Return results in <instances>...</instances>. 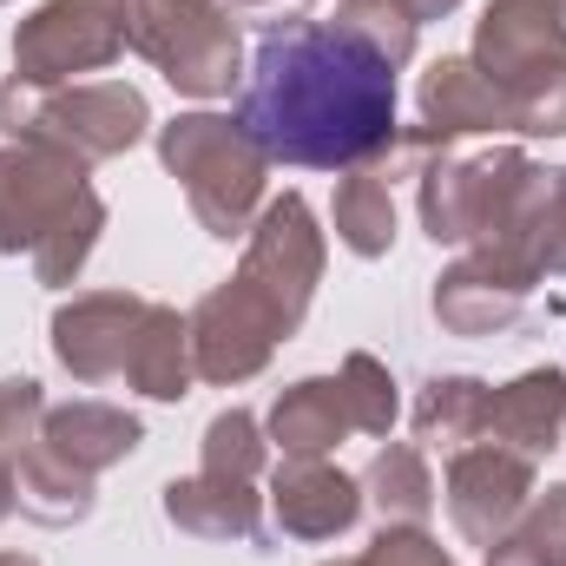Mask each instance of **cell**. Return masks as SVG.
<instances>
[{
    "instance_id": "cell-1",
    "label": "cell",
    "mask_w": 566,
    "mask_h": 566,
    "mask_svg": "<svg viewBox=\"0 0 566 566\" xmlns=\"http://www.w3.org/2000/svg\"><path fill=\"white\" fill-rule=\"evenodd\" d=\"M238 126L264 145L271 165L303 171H356L396 151V66L336 20H271Z\"/></svg>"
},
{
    "instance_id": "cell-2",
    "label": "cell",
    "mask_w": 566,
    "mask_h": 566,
    "mask_svg": "<svg viewBox=\"0 0 566 566\" xmlns=\"http://www.w3.org/2000/svg\"><path fill=\"white\" fill-rule=\"evenodd\" d=\"M106 231V198L86 165L46 145H0V251L27 258L40 283H73Z\"/></svg>"
},
{
    "instance_id": "cell-3",
    "label": "cell",
    "mask_w": 566,
    "mask_h": 566,
    "mask_svg": "<svg viewBox=\"0 0 566 566\" xmlns=\"http://www.w3.org/2000/svg\"><path fill=\"white\" fill-rule=\"evenodd\" d=\"M0 133L13 145H46L80 165H106L151 133V106L126 80H80V86L0 80Z\"/></svg>"
},
{
    "instance_id": "cell-4",
    "label": "cell",
    "mask_w": 566,
    "mask_h": 566,
    "mask_svg": "<svg viewBox=\"0 0 566 566\" xmlns=\"http://www.w3.org/2000/svg\"><path fill=\"white\" fill-rule=\"evenodd\" d=\"M158 158L185 185L191 218L218 244L251 238L258 205H264L271 158H264V145L251 139L238 119H224V113H178L171 126H158Z\"/></svg>"
},
{
    "instance_id": "cell-5",
    "label": "cell",
    "mask_w": 566,
    "mask_h": 566,
    "mask_svg": "<svg viewBox=\"0 0 566 566\" xmlns=\"http://www.w3.org/2000/svg\"><path fill=\"white\" fill-rule=\"evenodd\" d=\"M416 99L434 139H494V133L560 139L566 133V66H554L534 86H494L468 53H441L422 73Z\"/></svg>"
},
{
    "instance_id": "cell-6",
    "label": "cell",
    "mask_w": 566,
    "mask_h": 566,
    "mask_svg": "<svg viewBox=\"0 0 566 566\" xmlns=\"http://www.w3.org/2000/svg\"><path fill=\"white\" fill-rule=\"evenodd\" d=\"M126 46L185 99H224L244 80V40L218 0H126Z\"/></svg>"
},
{
    "instance_id": "cell-7",
    "label": "cell",
    "mask_w": 566,
    "mask_h": 566,
    "mask_svg": "<svg viewBox=\"0 0 566 566\" xmlns=\"http://www.w3.org/2000/svg\"><path fill=\"white\" fill-rule=\"evenodd\" d=\"M534 178V158L514 145L494 151H441L434 165H422V231L434 244H494L514 224V205Z\"/></svg>"
},
{
    "instance_id": "cell-8",
    "label": "cell",
    "mask_w": 566,
    "mask_h": 566,
    "mask_svg": "<svg viewBox=\"0 0 566 566\" xmlns=\"http://www.w3.org/2000/svg\"><path fill=\"white\" fill-rule=\"evenodd\" d=\"M126 53V0H46L13 27V80L73 86Z\"/></svg>"
},
{
    "instance_id": "cell-9",
    "label": "cell",
    "mask_w": 566,
    "mask_h": 566,
    "mask_svg": "<svg viewBox=\"0 0 566 566\" xmlns=\"http://www.w3.org/2000/svg\"><path fill=\"white\" fill-rule=\"evenodd\" d=\"M185 323H191V369H198V382H218V389L264 376L277 343L290 336V323L271 310V296L251 290L244 277L205 290Z\"/></svg>"
},
{
    "instance_id": "cell-10",
    "label": "cell",
    "mask_w": 566,
    "mask_h": 566,
    "mask_svg": "<svg viewBox=\"0 0 566 566\" xmlns=\"http://www.w3.org/2000/svg\"><path fill=\"white\" fill-rule=\"evenodd\" d=\"M238 277L271 296V310L290 323V336L303 329L310 296L323 283V231H316V211H310L303 191H283V198H271L258 211V224L244 238V271Z\"/></svg>"
},
{
    "instance_id": "cell-11",
    "label": "cell",
    "mask_w": 566,
    "mask_h": 566,
    "mask_svg": "<svg viewBox=\"0 0 566 566\" xmlns=\"http://www.w3.org/2000/svg\"><path fill=\"white\" fill-rule=\"evenodd\" d=\"M145 323H151V296L86 290V296H73V303L53 310V356L86 389L126 382L133 376V356H139V343H145Z\"/></svg>"
},
{
    "instance_id": "cell-12",
    "label": "cell",
    "mask_w": 566,
    "mask_h": 566,
    "mask_svg": "<svg viewBox=\"0 0 566 566\" xmlns=\"http://www.w3.org/2000/svg\"><path fill=\"white\" fill-rule=\"evenodd\" d=\"M441 494H448L454 534L488 554V547L507 541V527L527 514V501L541 494V474H534L527 454H514V448H501V441H474V448L448 454Z\"/></svg>"
},
{
    "instance_id": "cell-13",
    "label": "cell",
    "mask_w": 566,
    "mask_h": 566,
    "mask_svg": "<svg viewBox=\"0 0 566 566\" xmlns=\"http://www.w3.org/2000/svg\"><path fill=\"white\" fill-rule=\"evenodd\" d=\"M494 86H534L566 66V0H488L468 53Z\"/></svg>"
},
{
    "instance_id": "cell-14",
    "label": "cell",
    "mask_w": 566,
    "mask_h": 566,
    "mask_svg": "<svg viewBox=\"0 0 566 566\" xmlns=\"http://www.w3.org/2000/svg\"><path fill=\"white\" fill-rule=\"evenodd\" d=\"M541 271L507 258V251H468L434 277V323L448 336H501L521 323Z\"/></svg>"
},
{
    "instance_id": "cell-15",
    "label": "cell",
    "mask_w": 566,
    "mask_h": 566,
    "mask_svg": "<svg viewBox=\"0 0 566 566\" xmlns=\"http://www.w3.org/2000/svg\"><path fill=\"white\" fill-rule=\"evenodd\" d=\"M271 514L290 541H336L363 521V481L323 454H283L271 474Z\"/></svg>"
},
{
    "instance_id": "cell-16",
    "label": "cell",
    "mask_w": 566,
    "mask_h": 566,
    "mask_svg": "<svg viewBox=\"0 0 566 566\" xmlns=\"http://www.w3.org/2000/svg\"><path fill=\"white\" fill-rule=\"evenodd\" d=\"M566 434V369H527L507 389H488V428L481 441H501L527 461H547Z\"/></svg>"
},
{
    "instance_id": "cell-17",
    "label": "cell",
    "mask_w": 566,
    "mask_h": 566,
    "mask_svg": "<svg viewBox=\"0 0 566 566\" xmlns=\"http://www.w3.org/2000/svg\"><path fill=\"white\" fill-rule=\"evenodd\" d=\"M165 521L191 541H258L264 501H258V481H224V474L198 468L165 488Z\"/></svg>"
},
{
    "instance_id": "cell-18",
    "label": "cell",
    "mask_w": 566,
    "mask_h": 566,
    "mask_svg": "<svg viewBox=\"0 0 566 566\" xmlns=\"http://www.w3.org/2000/svg\"><path fill=\"white\" fill-rule=\"evenodd\" d=\"M40 441H46L60 461H73L80 474H106V468H119L126 454H139L145 428H139V416L119 409V402H66V409H46Z\"/></svg>"
},
{
    "instance_id": "cell-19",
    "label": "cell",
    "mask_w": 566,
    "mask_h": 566,
    "mask_svg": "<svg viewBox=\"0 0 566 566\" xmlns=\"http://www.w3.org/2000/svg\"><path fill=\"white\" fill-rule=\"evenodd\" d=\"M343 434H356V422H349L336 376H303L271 402V448L277 454H329V448H343Z\"/></svg>"
},
{
    "instance_id": "cell-20",
    "label": "cell",
    "mask_w": 566,
    "mask_h": 566,
    "mask_svg": "<svg viewBox=\"0 0 566 566\" xmlns=\"http://www.w3.org/2000/svg\"><path fill=\"white\" fill-rule=\"evenodd\" d=\"M481 251H507V258L534 264L541 277H566V171L534 165V178L514 205V224L501 231V244H481Z\"/></svg>"
},
{
    "instance_id": "cell-21",
    "label": "cell",
    "mask_w": 566,
    "mask_h": 566,
    "mask_svg": "<svg viewBox=\"0 0 566 566\" xmlns=\"http://www.w3.org/2000/svg\"><path fill=\"white\" fill-rule=\"evenodd\" d=\"M93 494H99V474H80L73 461H60L40 434H33V448L13 461V501H20V514L40 521V527H80V521L93 514Z\"/></svg>"
},
{
    "instance_id": "cell-22",
    "label": "cell",
    "mask_w": 566,
    "mask_h": 566,
    "mask_svg": "<svg viewBox=\"0 0 566 566\" xmlns=\"http://www.w3.org/2000/svg\"><path fill=\"white\" fill-rule=\"evenodd\" d=\"M434 468H428L422 441H389L376 448L369 474H363V507L382 514V527H428L434 514Z\"/></svg>"
},
{
    "instance_id": "cell-23",
    "label": "cell",
    "mask_w": 566,
    "mask_h": 566,
    "mask_svg": "<svg viewBox=\"0 0 566 566\" xmlns=\"http://www.w3.org/2000/svg\"><path fill=\"white\" fill-rule=\"evenodd\" d=\"M336 238L356 258H389L396 251V198H389V165H356L336 178Z\"/></svg>"
},
{
    "instance_id": "cell-24",
    "label": "cell",
    "mask_w": 566,
    "mask_h": 566,
    "mask_svg": "<svg viewBox=\"0 0 566 566\" xmlns=\"http://www.w3.org/2000/svg\"><path fill=\"white\" fill-rule=\"evenodd\" d=\"M191 382H198V369H191V323L171 303H151V323H145V343L133 356L126 389H139L151 402H185Z\"/></svg>"
},
{
    "instance_id": "cell-25",
    "label": "cell",
    "mask_w": 566,
    "mask_h": 566,
    "mask_svg": "<svg viewBox=\"0 0 566 566\" xmlns=\"http://www.w3.org/2000/svg\"><path fill=\"white\" fill-rule=\"evenodd\" d=\"M488 428V382L481 376H434L416 396V441L441 448V454H461L474 448Z\"/></svg>"
},
{
    "instance_id": "cell-26",
    "label": "cell",
    "mask_w": 566,
    "mask_h": 566,
    "mask_svg": "<svg viewBox=\"0 0 566 566\" xmlns=\"http://www.w3.org/2000/svg\"><path fill=\"white\" fill-rule=\"evenodd\" d=\"M488 566H566V481L527 501L507 541L488 547Z\"/></svg>"
},
{
    "instance_id": "cell-27",
    "label": "cell",
    "mask_w": 566,
    "mask_h": 566,
    "mask_svg": "<svg viewBox=\"0 0 566 566\" xmlns=\"http://www.w3.org/2000/svg\"><path fill=\"white\" fill-rule=\"evenodd\" d=\"M336 27L363 33L389 66H409L416 60L422 13H416V0H336Z\"/></svg>"
},
{
    "instance_id": "cell-28",
    "label": "cell",
    "mask_w": 566,
    "mask_h": 566,
    "mask_svg": "<svg viewBox=\"0 0 566 566\" xmlns=\"http://www.w3.org/2000/svg\"><path fill=\"white\" fill-rule=\"evenodd\" d=\"M336 382H343V402H349V422H356V434H389V428H396V416H402L396 376H389V369H382L369 349L343 356Z\"/></svg>"
},
{
    "instance_id": "cell-29",
    "label": "cell",
    "mask_w": 566,
    "mask_h": 566,
    "mask_svg": "<svg viewBox=\"0 0 566 566\" xmlns=\"http://www.w3.org/2000/svg\"><path fill=\"white\" fill-rule=\"evenodd\" d=\"M264 461H271V441H264V428H258L251 409H224V416H211V428H205V474L258 481Z\"/></svg>"
},
{
    "instance_id": "cell-30",
    "label": "cell",
    "mask_w": 566,
    "mask_h": 566,
    "mask_svg": "<svg viewBox=\"0 0 566 566\" xmlns=\"http://www.w3.org/2000/svg\"><path fill=\"white\" fill-rule=\"evenodd\" d=\"M363 566H454V560L428 527H382L376 547L363 554Z\"/></svg>"
},
{
    "instance_id": "cell-31",
    "label": "cell",
    "mask_w": 566,
    "mask_h": 566,
    "mask_svg": "<svg viewBox=\"0 0 566 566\" xmlns=\"http://www.w3.org/2000/svg\"><path fill=\"white\" fill-rule=\"evenodd\" d=\"M13 507H20V501H13V461H7V454H0V521H7V514H13Z\"/></svg>"
},
{
    "instance_id": "cell-32",
    "label": "cell",
    "mask_w": 566,
    "mask_h": 566,
    "mask_svg": "<svg viewBox=\"0 0 566 566\" xmlns=\"http://www.w3.org/2000/svg\"><path fill=\"white\" fill-rule=\"evenodd\" d=\"M454 7H461V0H416V13H422V20H441V13H454Z\"/></svg>"
},
{
    "instance_id": "cell-33",
    "label": "cell",
    "mask_w": 566,
    "mask_h": 566,
    "mask_svg": "<svg viewBox=\"0 0 566 566\" xmlns=\"http://www.w3.org/2000/svg\"><path fill=\"white\" fill-rule=\"evenodd\" d=\"M0 566H40L33 554H0Z\"/></svg>"
},
{
    "instance_id": "cell-34",
    "label": "cell",
    "mask_w": 566,
    "mask_h": 566,
    "mask_svg": "<svg viewBox=\"0 0 566 566\" xmlns=\"http://www.w3.org/2000/svg\"><path fill=\"white\" fill-rule=\"evenodd\" d=\"M323 566H363V554H356V560H323Z\"/></svg>"
},
{
    "instance_id": "cell-35",
    "label": "cell",
    "mask_w": 566,
    "mask_h": 566,
    "mask_svg": "<svg viewBox=\"0 0 566 566\" xmlns=\"http://www.w3.org/2000/svg\"><path fill=\"white\" fill-rule=\"evenodd\" d=\"M231 7H271V0H231Z\"/></svg>"
}]
</instances>
